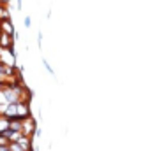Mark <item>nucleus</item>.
Returning a JSON list of instances; mask_svg holds the SVG:
<instances>
[{
    "instance_id": "obj_8",
    "label": "nucleus",
    "mask_w": 150,
    "mask_h": 151,
    "mask_svg": "<svg viewBox=\"0 0 150 151\" xmlns=\"http://www.w3.org/2000/svg\"><path fill=\"white\" fill-rule=\"evenodd\" d=\"M34 151H39V150H34Z\"/></svg>"
},
{
    "instance_id": "obj_7",
    "label": "nucleus",
    "mask_w": 150,
    "mask_h": 151,
    "mask_svg": "<svg viewBox=\"0 0 150 151\" xmlns=\"http://www.w3.org/2000/svg\"><path fill=\"white\" fill-rule=\"evenodd\" d=\"M0 151H11L9 150V144H7V146H0Z\"/></svg>"
},
{
    "instance_id": "obj_4",
    "label": "nucleus",
    "mask_w": 150,
    "mask_h": 151,
    "mask_svg": "<svg viewBox=\"0 0 150 151\" xmlns=\"http://www.w3.org/2000/svg\"><path fill=\"white\" fill-rule=\"evenodd\" d=\"M42 65H44V69H46V70H48L50 74H51V76H55V70L51 69V65H50V63H48L46 60H42Z\"/></svg>"
},
{
    "instance_id": "obj_3",
    "label": "nucleus",
    "mask_w": 150,
    "mask_h": 151,
    "mask_svg": "<svg viewBox=\"0 0 150 151\" xmlns=\"http://www.w3.org/2000/svg\"><path fill=\"white\" fill-rule=\"evenodd\" d=\"M9 150L11 151H34V150H27V148H23V146L18 144V142H9Z\"/></svg>"
},
{
    "instance_id": "obj_1",
    "label": "nucleus",
    "mask_w": 150,
    "mask_h": 151,
    "mask_svg": "<svg viewBox=\"0 0 150 151\" xmlns=\"http://www.w3.org/2000/svg\"><path fill=\"white\" fill-rule=\"evenodd\" d=\"M36 127H37V123H36V119H34L32 116H30V118H25V119H23V132H21V134H25V135H28V137H34Z\"/></svg>"
},
{
    "instance_id": "obj_6",
    "label": "nucleus",
    "mask_w": 150,
    "mask_h": 151,
    "mask_svg": "<svg viewBox=\"0 0 150 151\" xmlns=\"http://www.w3.org/2000/svg\"><path fill=\"white\" fill-rule=\"evenodd\" d=\"M25 27H27V28L30 27V18H25Z\"/></svg>"
},
{
    "instance_id": "obj_2",
    "label": "nucleus",
    "mask_w": 150,
    "mask_h": 151,
    "mask_svg": "<svg viewBox=\"0 0 150 151\" xmlns=\"http://www.w3.org/2000/svg\"><path fill=\"white\" fill-rule=\"evenodd\" d=\"M5 130H9V118H5L4 114L0 116V134H4Z\"/></svg>"
},
{
    "instance_id": "obj_5",
    "label": "nucleus",
    "mask_w": 150,
    "mask_h": 151,
    "mask_svg": "<svg viewBox=\"0 0 150 151\" xmlns=\"http://www.w3.org/2000/svg\"><path fill=\"white\" fill-rule=\"evenodd\" d=\"M42 135V130H41V127H36V130H34V137H41Z\"/></svg>"
}]
</instances>
